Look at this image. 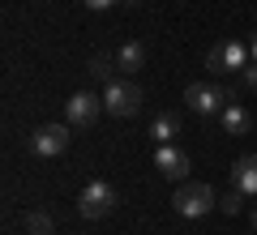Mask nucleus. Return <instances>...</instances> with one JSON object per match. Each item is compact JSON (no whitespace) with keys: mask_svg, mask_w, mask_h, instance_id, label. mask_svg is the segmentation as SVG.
I'll use <instances>...</instances> for the list:
<instances>
[{"mask_svg":"<svg viewBox=\"0 0 257 235\" xmlns=\"http://www.w3.org/2000/svg\"><path fill=\"white\" fill-rule=\"evenodd\" d=\"M240 82H244L248 90H257V60H248L244 69H240Z\"/></svg>","mask_w":257,"mask_h":235,"instance_id":"16","label":"nucleus"},{"mask_svg":"<svg viewBox=\"0 0 257 235\" xmlns=\"http://www.w3.org/2000/svg\"><path fill=\"white\" fill-rule=\"evenodd\" d=\"M219 120H223V128H227V137H244L248 128H253V111H248L244 103H236V99L219 111Z\"/></svg>","mask_w":257,"mask_h":235,"instance_id":"9","label":"nucleus"},{"mask_svg":"<svg viewBox=\"0 0 257 235\" xmlns=\"http://www.w3.org/2000/svg\"><path fill=\"white\" fill-rule=\"evenodd\" d=\"M99 111H103V99H99V94H90V90L73 94V99L64 103V116H69V124H73V128H90L94 120H99Z\"/></svg>","mask_w":257,"mask_h":235,"instance_id":"7","label":"nucleus"},{"mask_svg":"<svg viewBox=\"0 0 257 235\" xmlns=\"http://www.w3.org/2000/svg\"><path fill=\"white\" fill-rule=\"evenodd\" d=\"M248 60H257V30L248 35Z\"/></svg>","mask_w":257,"mask_h":235,"instance_id":"18","label":"nucleus"},{"mask_svg":"<svg viewBox=\"0 0 257 235\" xmlns=\"http://www.w3.org/2000/svg\"><path fill=\"white\" fill-rule=\"evenodd\" d=\"M26 150L39 154V158H56V154L69 150V128H64V124H43V128H35V133L26 137Z\"/></svg>","mask_w":257,"mask_h":235,"instance_id":"6","label":"nucleus"},{"mask_svg":"<svg viewBox=\"0 0 257 235\" xmlns=\"http://www.w3.org/2000/svg\"><path fill=\"white\" fill-rule=\"evenodd\" d=\"M103 111H107V116H138L142 111V86H133V82H107L103 86Z\"/></svg>","mask_w":257,"mask_h":235,"instance_id":"3","label":"nucleus"},{"mask_svg":"<svg viewBox=\"0 0 257 235\" xmlns=\"http://www.w3.org/2000/svg\"><path fill=\"white\" fill-rule=\"evenodd\" d=\"M244 64H248V43H240V39H223V43H214L210 52H206V69H210L214 77L240 73Z\"/></svg>","mask_w":257,"mask_h":235,"instance_id":"4","label":"nucleus"},{"mask_svg":"<svg viewBox=\"0 0 257 235\" xmlns=\"http://www.w3.org/2000/svg\"><path fill=\"white\" fill-rule=\"evenodd\" d=\"M172 209L180 218H206L210 209H219V197L206 180H180V188L172 192Z\"/></svg>","mask_w":257,"mask_h":235,"instance_id":"1","label":"nucleus"},{"mask_svg":"<svg viewBox=\"0 0 257 235\" xmlns=\"http://www.w3.org/2000/svg\"><path fill=\"white\" fill-rule=\"evenodd\" d=\"M231 184H236L240 192H248V197H257V154L236 158V167H231Z\"/></svg>","mask_w":257,"mask_h":235,"instance_id":"10","label":"nucleus"},{"mask_svg":"<svg viewBox=\"0 0 257 235\" xmlns=\"http://www.w3.org/2000/svg\"><path fill=\"white\" fill-rule=\"evenodd\" d=\"M116 64H120L124 73H138L142 64H146V47H142L138 39H128V43H124V47L116 52Z\"/></svg>","mask_w":257,"mask_h":235,"instance_id":"12","label":"nucleus"},{"mask_svg":"<svg viewBox=\"0 0 257 235\" xmlns=\"http://www.w3.org/2000/svg\"><path fill=\"white\" fill-rule=\"evenodd\" d=\"M244 197H248V192H240L236 184H231V188H227V192L219 197V209H223L227 218H231V214H240V205H244Z\"/></svg>","mask_w":257,"mask_h":235,"instance_id":"15","label":"nucleus"},{"mask_svg":"<svg viewBox=\"0 0 257 235\" xmlns=\"http://www.w3.org/2000/svg\"><path fill=\"white\" fill-rule=\"evenodd\" d=\"M176 133H180V116H176V111H159V116L150 120V137H155L159 145L176 141Z\"/></svg>","mask_w":257,"mask_h":235,"instance_id":"11","label":"nucleus"},{"mask_svg":"<svg viewBox=\"0 0 257 235\" xmlns=\"http://www.w3.org/2000/svg\"><path fill=\"white\" fill-rule=\"evenodd\" d=\"M116 205H120V192L107 180H90L82 188V197H77V214L82 218H107Z\"/></svg>","mask_w":257,"mask_h":235,"instance_id":"2","label":"nucleus"},{"mask_svg":"<svg viewBox=\"0 0 257 235\" xmlns=\"http://www.w3.org/2000/svg\"><path fill=\"white\" fill-rule=\"evenodd\" d=\"M116 69H120V64L111 60V56H94V60H90L94 82H103V86H107V82H116Z\"/></svg>","mask_w":257,"mask_h":235,"instance_id":"13","label":"nucleus"},{"mask_svg":"<svg viewBox=\"0 0 257 235\" xmlns=\"http://www.w3.org/2000/svg\"><path fill=\"white\" fill-rule=\"evenodd\" d=\"M120 5H142V0H120Z\"/></svg>","mask_w":257,"mask_h":235,"instance_id":"19","label":"nucleus"},{"mask_svg":"<svg viewBox=\"0 0 257 235\" xmlns=\"http://www.w3.org/2000/svg\"><path fill=\"white\" fill-rule=\"evenodd\" d=\"M26 235H56V226L43 209H35V214H26Z\"/></svg>","mask_w":257,"mask_h":235,"instance_id":"14","label":"nucleus"},{"mask_svg":"<svg viewBox=\"0 0 257 235\" xmlns=\"http://www.w3.org/2000/svg\"><path fill=\"white\" fill-rule=\"evenodd\" d=\"M184 103H189L197 116H219V111L231 103V94L223 90L219 82H193L189 90H184Z\"/></svg>","mask_w":257,"mask_h":235,"instance_id":"5","label":"nucleus"},{"mask_svg":"<svg viewBox=\"0 0 257 235\" xmlns=\"http://www.w3.org/2000/svg\"><path fill=\"white\" fill-rule=\"evenodd\" d=\"M155 167L163 171V180H184V175L193 171L189 154H184L176 141H167V145H159V150H155Z\"/></svg>","mask_w":257,"mask_h":235,"instance_id":"8","label":"nucleus"},{"mask_svg":"<svg viewBox=\"0 0 257 235\" xmlns=\"http://www.w3.org/2000/svg\"><path fill=\"white\" fill-rule=\"evenodd\" d=\"M86 9H94V13H103V9H111V5H116V0H82Z\"/></svg>","mask_w":257,"mask_h":235,"instance_id":"17","label":"nucleus"},{"mask_svg":"<svg viewBox=\"0 0 257 235\" xmlns=\"http://www.w3.org/2000/svg\"><path fill=\"white\" fill-rule=\"evenodd\" d=\"M253 231H257V209H253Z\"/></svg>","mask_w":257,"mask_h":235,"instance_id":"20","label":"nucleus"}]
</instances>
